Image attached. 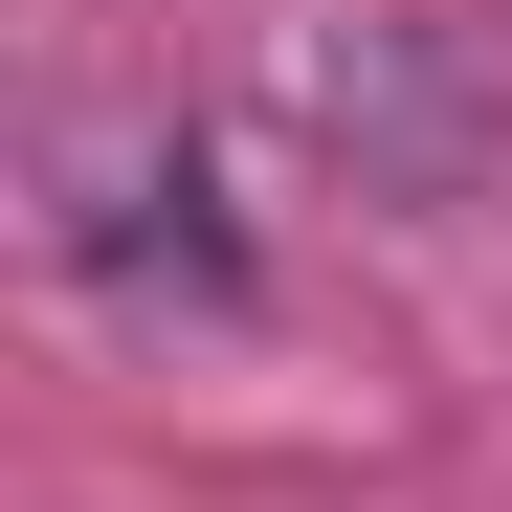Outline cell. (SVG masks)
Returning <instances> with one entry per match:
<instances>
[{
    "mask_svg": "<svg viewBox=\"0 0 512 512\" xmlns=\"http://www.w3.org/2000/svg\"><path fill=\"white\" fill-rule=\"evenodd\" d=\"M67 179H90V201H67V245H90L112 290H245V245H223V201H201L179 134H90Z\"/></svg>",
    "mask_w": 512,
    "mask_h": 512,
    "instance_id": "obj_1",
    "label": "cell"
}]
</instances>
